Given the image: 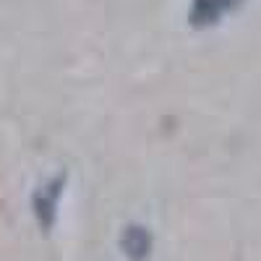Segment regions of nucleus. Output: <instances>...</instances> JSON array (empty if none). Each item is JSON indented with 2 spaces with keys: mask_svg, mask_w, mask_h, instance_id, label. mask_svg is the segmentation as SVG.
<instances>
[{
  "mask_svg": "<svg viewBox=\"0 0 261 261\" xmlns=\"http://www.w3.org/2000/svg\"><path fill=\"white\" fill-rule=\"evenodd\" d=\"M60 186L63 180H53L47 186H42L37 193H34V214H37V220L42 227H53L55 222V209H58V199H60Z\"/></svg>",
  "mask_w": 261,
  "mask_h": 261,
  "instance_id": "1",
  "label": "nucleus"
},
{
  "mask_svg": "<svg viewBox=\"0 0 261 261\" xmlns=\"http://www.w3.org/2000/svg\"><path fill=\"white\" fill-rule=\"evenodd\" d=\"M146 248H149V238H146V232H144V230L134 227V230H130V232L125 235V251H128V256L141 258V256L146 253Z\"/></svg>",
  "mask_w": 261,
  "mask_h": 261,
  "instance_id": "2",
  "label": "nucleus"
}]
</instances>
